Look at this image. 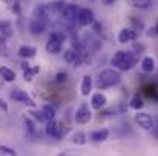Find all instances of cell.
Instances as JSON below:
<instances>
[{"label": "cell", "instance_id": "5", "mask_svg": "<svg viewBox=\"0 0 158 156\" xmlns=\"http://www.w3.org/2000/svg\"><path fill=\"white\" fill-rule=\"evenodd\" d=\"M95 22V17H94V12L92 9L89 8H83L80 9V14H78V18H77V23L80 26H89Z\"/></svg>", "mask_w": 158, "mask_h": 156}, {"label": "cell", "instance_id": "9", "mask_svg": "<svg viewBox=\"0 0 158 156\" xmlns=\"http://www.w3.org/2000/svg\"><path fill=\"white\" fill-rule=\"evenodd\" d=\"M46 133H48L49 136H52V138L60 139V138L63 136V127H61V124L57 122L55 119H54V121H49V122L46 124Z\"/></svg>", "mask_w": 158, "mask_h": 156}, {"label": "cell", "instance_id": "16", "mask_svg": "<svg viewBox=\"0 0 158 156\" xmlns=\"http://www.w3.org/2000/svg\"><path fill=\"white\" fill-rule=\"evenodd\" d=\"M17 54H19L20 58H26V60H29V58L35 57L37 51H35V48H32V46H20L19 51H17Z\"/></svg>", "mask_w": 158, "mask_h": 156}, {"label": "cell", "instance_id": "2", "mask_svg": "<svg viewBox=\"0 0 158 156\" xmlns=\"http://www.w3.org/2000/svg\"><path fill=\"white\" fill-rule=\"evenodd\" d=\"M64 40H66V37H64L63 34H60V32H52V34L49 35L48 42H46V46H45L46 52L51 54V55L60 54L61 49H63V42H64Z\"/></svg>", "mask_w": 158, "mask_h": 156}, {"label": "cell", "instance_id": "1", "mask_svg": "<svg viewBox=\"0 0 158 156\" xmlns=\"http://www.w3.org/2000/svg\"><path fill=\"white\" fill-rule=\"evenodd\" d=\"M121 81V74L120 70L117 69H105L98 74V80L95 83L97 89L100 90H105V89H109V87H114L117 84H120Z\"/></svg>", "mask_w": 158, "mask_h": 156}, {"label": "cell", "instance_id": "4", "mask_svg": "<svg viewBox=\"0 0 158 156\" xmlns=\"http://www.w3.org/2000/svg\"><path fill=\"white\" fill-rule=\"evenodd\" d=\"M135 122L144 130H152L154 129V118H152V115H149L146 112H138L135 115Z\"/></svg>", "mask_w": 158, "mask_h": 156}, {"label": "cell", "instance_id": "13", "mask_svg": "<svg viewBox=\"0 0 158 156\" xmlns=\"http://www.w3.org/2000/svg\"><path fill=\"white\" fill-rule=\"evenodd\" d=\"M140 67L144 74H152L155 70V60L151 55H146V57H143V60L140 63Z\"/></svg>", "mask_w": 158, "mask_h": 156}, {"label": "cell", "instance_id": "12", "mask_svg": "<svg viewBox=\"0 0 158 156\" xmlns=\"http://www.w3.org/2000/svg\"><path fill=\"white\" fill-rule=\"evenodd\" d=\"M92 86H94V83H92V77H91V75H85V77L81 78L80 94H81L83 97H89V94L92 92Z\"/></svg>", "mask_w": 158, "mask_h": 156}, {"label": "cell", "instance_id": "27", "mask_svg": "<svg viewBox=\"0 0 158 156\" xmlns=\"http://www.w3.org/2000/svg\"><path fill=\"white\" fill-rule=\"evenodd\" d=\"M32 115L35 116V119H39L40 122H45V118H43V115H42V112L39 110V112H32Z\"/></svg>", "mask_w": 158, "mask_h": 156}, {"label": "cell", "instance_id": "23", "mask_svg": "<svg viewBox=\"0 0 158 156\" xmlns=\"http://www.w3.org/2000/svg\"><path fill=\"white\" fill-rule=\"evenodd\" d=\"M66 80H68V74H66V72H58V74L55 75V78H54V81L58 83V84H60V83H64Z\"/></svg>", "mask_w": 158, "mask_h": 156}, {"label": "cell", "instance_id": "26", "mask_svg": "<svg viewBox=\"0 0 158 156\" xmlns=\"http://www.w3.org/2000/svg\"><path fill=\"white\" fill-rule=\"evenodd\" d=\"M92 28H94V31H95L97 34H100V32H102V29H103V28H102V25H100L98 22H94V23H92Z\"/></svg>", "mask_w": 158, "mask_h": 156}, {"label": "cell", "instance_id": "3", "mask_svg": "<svg viewBox=\"0 0 158 156\" xmlns=\"http://www.w3.org/2000/svg\"><path fill=\"white\" fill-rule=\"evenodd\" d=\"M91 118H92V112H91V109H89L88 104H81L75 110V116H74L75 122H78V124H88L91 121Z\"/></svg>", "mask_w": 158, "mask_h": 156}, {"label": "cell", "instance_id": "15", "mask_svg": "<svg viewBox=\"0 0 158 156\" xmlns=\"http://www.w3.org/2000/svg\"><path fill=\"white\" fill-rule=\"evenodd\" d=\"M109 138V130L107 129H100V130H95L89 135V139L94 141V142H103Z\"/></svg>", "mask_w": 158, "mask_h": 156}, {"label": "cell", "instance_id": "30", "mask_svg": "<svg viewBox=\"0 0 158 156\" xmlns=\"http://www.w3.org/2000/svg\"><path fill=\"white\" fill-rule=\"evenodd\" d=\"M154 29H155V34H158V20H157V25H155V28H154Z\"/></svg>", "mask_w": 158, "mask_h": 156}, {"label": "cell", "instance_id": "29", "mask_svg": "<svg viewBox=\"0 0 158 156\" xmlns=\"http://www.w3.org/2000/svg\"><path fill=\"white\" fill-rule=\"evenodd\" d=\"M0 109H2V110H8V106H6V103H3L2 100H0Z\"/></svg>", "mask_w": 158, "mask_h": 156}, {"label": "cell", "instance_id": "18", "mask_svg": "<svg viewBox=\"0 0 158 156\" xmlns=\"http://www.w3.org/2000/svg\"><path fill=\"white\" fill-rule=\"evenodd\" d=\"M131 6L138 8V9H148L152 5V0H126Z\"/></svg>", "mask_w": 158, "mask_h": 156}, {"label": "cell", "instance_id": "20", "mask_svg": "<svg viewBox=\"0 0 158 156\" xmlns=\"http://www.w3.org/2000/svg\"><path fill=\"white\" fill-rule=\"evenodd\" d=\"M86 141H88V136H86L83 132H75V133L72 135V142L77 144V146H85Z\"/></svg>", "mask_w": 158, "mask_h": 156}, {"label": "cell", "instance_id": "8", "mask_svg": "<svg viewBox=\"0 0 158 156\" xmlns=\"http://www.w3.org/2000/svg\"><path fill=\"white\" fill-rule=\"evenodd\" d=\"M11 97H12V100H15L17 103H22V104H26V106H31V107H34L35 103H34V100L25 92V90H20V89H14L12 92H11Z\"/></svg>", "mask_w": 158, "mask_h": 156}, {"label": "cell", "instance_id": "11", "mask_svg": "<svg viewBox=\"0 0 158 156\" xmlns=\"http://www.w3.org/2000/svg\"><path fill=\"white\" fill-rule=\"evenodd\" d=\"M106 103H107V98H106L105 94H102V92H97V94H94L91 97V107L94 110H102L106 106Z\"/></svg>", "mask_w": 158, "mask_h": 156}, {"label": "cell", "instance_id": "10", "mask_svg": "<svg viewBox=\"0 0 158 156\" xmlns=\"http://www.w3.org/2000/svg\"><path fill=\"white\" fill-rule=\"evenodd\" d=\"M45 29H46L45 20L37 18V17L31 20V23H29V32H31L32 35H40V34L45 32Z\"/></svg>", "mask_w": 158, "mask_h": 156}, {"label": "cell", "instance_id": "6", "mask_svg": "<svg viewBox=\"0 0 158 156\" xmlns=\"http://www.w3.org/2000/svg\"><path fill=\"white\" fill-rule=\"evenodd\" d=\"M78 14H80V8H78L77 5H66V6H63V9H61V15H63V18L68 20V22H77Z\"/></svg>", "mask_w": 158, "mask_h": 156}, {"label": "cell", "instance_id": "19", "mask_svg": "<svg viewBox=\"0 0 158 156\" xmlns=\"http://www.w3.org/2000/svg\"><path fill=\"white\" fill-rule=\"evenodd\" d=\"M12 32L14 31H12V26H11L9 22H6V20L5 22H0V34L3 35V38L5 37H11Z\"/></svg>", "mask_w": 158, "mask_h": 156}, {"label": "cell", "instance_id": "22", "mask_svg": "<svg viewBox=\"0 0 158 156\" xmlns=\"http://www.w3.org/2000/svg\"><path fill=\"white\" fill-rule=\"evenodd\" d=\"M0 152H2L3 155H8V156H17V152L12 150V149L8 147V146H0Z\"/></svg>", "mask_w": 158, "mask_h": 156}, {"label": "cell", "instance_id": "24", "mask_svg": "<svg viewBox=\"0 0 158 156\" xmlns=\"http://www.w3.org/2000/svg\"><path fill=\"white\" fill-rule=\"evenodd\" d=\"M25 126H26V129H28L29 133H35V127H34V122L31 121V118L25 116Z\"/></svg>", "mask_w": 158, "mask_h": 156}, {"label": "cell", "instance_id": "21", "mask_svg": "<svg viewBox=\"0 0 158 156\" xmlns=\"http://www.w3.org/2000/svg\"><path fill=\"white\" fill-rule=\"evenodd\" d=\"M129 107L134 109V110H140V109H143V107H144L143 98H140V97H132L131 101H129Z\"/></svg>", "mask_w": 158, "mask_h": 156}, {"label": "cell", "instance_id": "7", "mask_svg": "<svg viewBox=\"0 0 158 156\" xmlns=\"http://www.w3.org/2000/svg\"><path fill=\"white\" fill-rule=\"evenodd\" d=\"M137 37H138V32H137L134 28H123V29L118 32V43L126 45V43H129V42H134Z\"/></svg>", "mask_w": 158, "mask_h": 156}, {"label": "cell", "instance_id": "28", "mask_svg": "<svg viewBox=\"0 0 158 156\" xmlns=\"http://www.w3.org/2000/svg\"><path fill=\"white\" fill-rule=\"evenodd\" d=\"M102 2L105 3L106 6H110V5H114V2H115V0H102Z\"/></svg>", "mask_w": 158, "mask_h": 156}, {"label": "cell", "instance_id": "17", "mask_svg": "<svg viewBox=\"0 0 158 156\" xmlns=\"http://www.w3.org/2000/svg\"><path fill=\"white\" fill-rule=\"evenodd\" d=\"M0 77L6 81V83H12L14 80H15V72L12 70V69H9V67H0Z\"/></svg>", "mask_w": 158, "mask_h": 156}, {"label": "cell", "instance_id": "14", "mask_svg": "<svg viewBox=\"0 0 158 156\" xmlns=\"http://www.w3.org/2000/svg\"><path fill=\"white\" fill-rule=\"evenodd\" d=\"M40 112H42V115H43V118H45V122H49V121H54V119H55V107H54L52 104H45V106H42Z\"/></svg>", "mask_w": 158, "mask_h": 156}, {"label": "cell", "instance_id": "25", "mask_svg": "<svg viewBox=\"0 0 158 156\" xmlns=\"http://www.w3.org/2000/svg\"><path fill=\"white\" fill-rule=\"evenodd\" d=\"M132 23L135 25V28H134L135 31H137V29H138V31H141V29H143V26H144V25H143V22H141V20H137V18H132Z\"/></svg>", "mask_w": 158, "mask_h": 156}]
</instances>
